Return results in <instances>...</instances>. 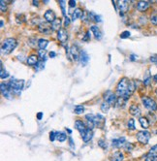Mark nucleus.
I'll use <instances>...</instances> for the list:
<instances>
[{
	"instance_id": "f257e3e1",
	"label": "nucleus",
	"mask_w": 157,
	"mask_h": 161,
	"mask_svg": "<svg viewBox=\"0 0 157 161\" xmlns=\"http://www.w3.org/2000/svg\"><path fill=\"white\" fill-rule=\"evenodd\" d=\"M136 84L134 81L129 80L127 78H122L116 86V94L118 97H122L124 99H128L131 94L135 91L136 89Z\"/></svg>"
},
{
	"instance_id": "f03ea898",
	"label": "nucleus",
	"mask_w": 157,
	"mask_h": 161,
	"mask_svg": "<svg viewBox=\"0 0 157 161\" xmlns=\"http://www.w3.org/2000/svg\"><path fill=\"white\" fill-rule=\"evenodd\" d=\"M18 46V42L14 38L6 39L1 46V54H10Z\"/></svg>"
},
{
	"instance_id": "7ed1b4c3",
	"label": "nucleus",
	"mask_w": 157,
	"mask_h": 161,
	"mask_svg": "<svg viewBox=\"0 0 157 161\" xmlns=\"http://www.w3.org/2000/svg\"><path fill=\"white\" fill-rule=\"evenodd\" d=\"M8 84H9V86L11 88L13 92H15L16 94L20 95V92H22V89L23 88V86H24V81L12 79V80H10V82L8 83Z\"/></svg>"
},
{
	"instance_id": "20e7f679",
	"label": "nucleus",
	"mask_w": 157,
	"mask_h": 161,
	"mask_svg": "<svg viewBox=\"0 0 157 161\" xmlns=\"http://www.w3.org/2000/svg\"><path fill=\"white\" fill-rule=\"evenodd\" d=\"M142 102L143 105L146 108L147 110H150V112H155L157 111V103L154 101L152 98L148 96H143L142 97Z\"/></svg>"
},
{
	"instance_id": "39448f33",
	"label": "nucleus",
	"mask_w": 157,
	"mask_h": 161,
	"mask_svg": "<svg viewBox=\"0 0 157 161\" xmlns=\"http://www.w3.org/2000/svg\"><path fill=\"white\" fill-rule=\"evenodd\" d=\"M150 133L146 130H143V131H139L137 133V140L140 142L141 144L143 145H146L148 143L150 139Z\"/></svg>"
},
{
	"instance_id": "423d86ee",
	"label": "nucleus",
	"mask_w": 157,
	"mask_h": 161,
	"mask_svg": "<svg viewBox=\"0 0 157 161\" xmlns=\"http://www.w3.org/2000/svg\"><path fill=\"white\" fill-rule=\"evenodd\" d=\"M0 88H1V93H2V95H3V96L5 97V98H7V99H12V93H13V91H12L11 88L9 86V84L2 83V84H1V86H0Z\"/></svg>"
},
{
	"instance_id": "0eeeda50",
	"label": "nucleus",
	"mask_w": 157,
	"mask_h": 161,
	"mask_svg": "<svg viewBox=\"0 0 157 161\" xmlns=\"http://www.w3.org/2000/svg\"><path fill=\"white\" fill-rule=\"evenodd\" d=\"M116 93H111V91H108L107 93H105V95H104V98H105L106 102H108L110 105H114V104H116V101H118V97H116Z\"/></svg>"
},
{
	"instance_id": "6e6552de",
	"label": "nucleus",
	"mask_w": 157,
	"mask_h": 161,
	"mask_svg": "<svg viewBox=\"0 0 157 161\" xmlns=\"http://www.w3.org/2000/svg\"><path fill=\"white\" fill-rule=\"evenodd\" d=\"M57 39L62 45H64V43L67 42V40H68V33H67V31H66V29L62 28V29H60L59 31H58V32H57Z\"/></svg>"
},
{
	"instance_id": "1a4fd4ad",
	"label": "nucleus",
	"mask_w": 157,
	"mask_h": 161,
	"mask_svg": "<svg viewBox=\"0 0 157 161\" xmlns=\"http://www.w3.org/2000/svg\"><path fill=\"white\" fill-rule=\"evenodd\" d=\"M39 31L41 33L50 34L52 32V24H49V22H41L39 24Z\"/></svg>"
},
{
	"instance_id": "9d476101",
	"label": "nucleus",
	"mask_w": 157,
	"mask_h": 161,
	"mask_svg": "<svg viewBox=\"0 0 157 161\" xmlns=\"http://www.w3.org/2000/svg\"><path fill=\"white\" fill-rule=\"evenodd\" d=\"M44 18L47 20L48 22H54L55 20V18H56V17H55V14L54 11H52V10H47L46 12H45L44 14Z\"/></svg>"
},
{
	"instance_id": "9b49d317",
	"label": "nucleus",
	"mask_w": 157,
	"mask_h": 161,
	"mask_svg": "<svg viewBox=\"0 0 157 161\" xmlns=\"http://www.w3.org/2000/svg\"><path fill=\"white\" fill-rule=\"evenodd\" d=\"M105 122H106V118H104L103 115H95V118H94L95 126H97V127H99V128H103L104 125H105Z\"/></svg>"
},
{
	"instance_id": "f8f14e48",
	"label": "nucleus",
	"mask_w": 157,
	"mask_h": 161,
	"mask_svg": "<svg viewBox=\"0 0 157 161\" xmlns=\"http://www.w3.org/2000/svg\"><path fill=\"white\" fill-rule=\"evenodd\" d=\"M81 52L82 51H80L78 46H76V45H73V46H72V48L70 49V54L73 56L74 60H79L80 59V54H81Z\"/></svg>"
},
{
	"instance_id": "ddd939ff",
	"label": "nucleus",
	"mask_w": 157,
	"mask_h": 161,
	"mask_svg": "<svg viewBox=\"0 0 157 161\" xmlns=\"http://www.w3.org/2000/svg\"><path fill=\"white\" fill-rule=\"evenodd\" d=\"M75 127H76V129H78L81 134H82L84 132H86L87 129H88V128H87V126L84 124V121L80 120L75 121Z\"/></svg>"
},
{
	"instance_id": "4468645a",
	"label": "nucleus",
	"mask_w": 157,
	"mask_h": 161,
	"mask_svg": "<svg viewBox=\"0 0 157 161\" xmlns=\"http://www.w3.org/2000/svg\"><path fill=\"white\" fill-rule=\"evenodd\" d=\"M118 9L120 10V16H122L125 12H127V10H128L129 2L126 1V0H123V1H118Z\"/></svg>"
},
{
	"instance_id": "2eb2a0df",
	"label": "nucleus",
	"mask_w": 157,
	"mask_h": 161,
	"mask_svg": "<svg viewBox=\"0 0 157 161\" xmlns=\"http://www.w3.org/2000/svg\"><path fill=\"white\" fill-rule=\"evenodd\" d=\"M150 3L148 1H139L137 4V9L140 12H145L150 8Z\"/></svg>"
},
{
	"instance_id": "dca6fc26",
	"label": "nucleus",
	"mask_w": 157,
	"mask_h": 161,
	"mask_svg": "<svg viewBox=\"0 0 157 161\" xmlns=\"http://www.w3.org/2000/svg\"><path fill=\"white\" fill-rule=\"evenodd\" d=\"M79 60H80V62H81V64L82 66H86L89 61V55L87 54L84 51H82L81 54H80V59Z\"/></svg>"
},
{
	"instance_id": "f3484780",
	"label": "nucleus",
	"mask_w": 157,
	"mask_h": 161,
	"mask_svg": "<svg viewBox=\"0 0 157 161\" xmlns=\"http://www.w3.org/2000/svg\"><path fill=\"white\" fill-rule=\"evenodd\" d=\"M81 136L82 137V140H84V143H88L93 137V132L91 129H87L86 132H84L82 134H81Z\"/></svg>"
},
{
	"instance_id": "a211bd4d",
	"label": "nucleus",
	"mask_w": 157,
	"mask_h": 161,
	"mask_svg": "<svg viewBox=\"0 0 157 161\" xmlns=\"http://www.w3.org/2000/svg\"><path fill=\"white\" fill-rule=\"evenodd\" d=\"M90 29H91V31L93 32V35H94L96 40H101V39H102V32H101L100 29L98 28V26L92 25L91 27H90Z\"/></svg>"
},
{
	"instance_id": "6ab92c4d",
	"label": "nucleus",
	"mask_w": 157,
	"mask_h": 161,
	"mask_svg": "<svg viewBox=\"0 0 157 161\" xmlns=\"http://www.w3.org/2000/svg\"><path fill=\"white\" fill-rule=\"evenodd\" d=\"M61 24H62V20L59 18H55V20L54 22L52 23V29L54 30V31H59L61 29Z\"/></svg>"
},
{
	"instance_id": "aec40b11",
	"label": "nucleus",
	"mask_w": 157,
	"mask_h": 161,
	"mask_svg": "<svg viewBox=\"0 0 157 161\" xmlns=\"http://www.w3.org/2000/svg\"><path fill=\"white\" fill-rule=\"evenodd\" d=\"M124 159L123 154L121 151H116L111 154V156L110 157L111 161H122Z\"/></svg>"
},
{
	"instance_id": "412c9836",
	"label": "nucleus",
	"mask_w": 157,
	"mask_h": 161,
	"mask_svg": "<svg viewBox=\"0 0 157 161\" xmlns=\"http://www.w3.org/2000/svg\"><path fill=\"white\" fill-rule=\"evenodd\" d=\"M125 143H126L125 142V138L122 137V138H119V139H114L113 142H111V145L114 147H120L121 146H124Z\"/></svg>"
},
{
	"instance_id": "4be33fe9",
	"label": "nucleus",
	"mask_w": 157,
	"mask_h": 161,
	"mask_svg": "<svg viewBox=\"0 0 157 161\" xmlns=\"http://www.w3.org/2000/svg\"><path fill=\"white\" fill-rule=\"evenodd\" d=\"M129 113L133 115H140L141 110H140L139 106H137V105H131L129 108Z\"/></svg>"
},
{
	"instance_id": "5701e85b",
	"label": "nucleus",
	"mask_w": 157,
	"mask_h": 161,
	"mask_svg": "<svg viewBox=\"0 0 157 161\" xmlns=\"http://www.w3.org/2000/svg\"><path fill=\"white\" fill-rule=\"evenodd\" d=\"M82 15H84L82 10L81 9V8H77V9H75V11H74L73 14H72V20H76L77 18H82Z\"/></svg>"
},
{
	"instance_id": "b1692460",
	"label": "nucleus",
	"mask_w": 157,
	"mask_h": 161,
	"mask_svg": "<svg viewBox=\"0 0 157 161\" xmlns=\"http://www.w3.org/2000/svg\"><path fill=\"white\" fill-rule=\"evenodd\" d=\"M38 56H37L36 54H31L30 56H28L27 58V64L30 65V66H33V65H36L37 63H38Z\"/></svg>"
},
{
	"instance_id": "393cba45",
	"label": "nucleus",
	"mask_w": 157,
	"mask_h": 161,
	"mask_svg": "<svg viewBox=\"0 0 157 161\" xmlns=\"http://www.w3.org/2000/svg\"><path fill=\"white\" fill-rule=\"evenodd\" d=\"M139 122H140V124L143 128L146 129V128L150 127V121H148L147 118H145V117H140L139 118Z\"/></svg>"
},
{
	"instance_id": "a878e982",
	"label": "nucleus",
	"mask_w": 157,
	"mask_h": 161,
	"mask_svg": "<svg viewBox=\"0 0 157 161\" xmlns=\"http://www.w3.org/2000/svg\"><path fill=\"white\" fill-rule=\"evenodd\" d=\"M48 45H49V41H48L47 39H44V38L39 39V41H38V47H39L40 50H46Z\"/></svg>"
},
{
	"instance_id": "bb28decb",
	"label": "nucleus",
	"mask_w": 157,
	"mask_h": 161,
	"mask_svg": "<svg viewBox=\"0 0 157 161\" xmlns=\"http://www.w3.org/2000/svg\"><path fill=\"white\" fill-rule=\"evenodd\" d=\"M66 139H67V136L65 133H63V132H57L56 133V140L58 142L62 143V142L66 141Z\"/></svg>"
},
{
	"instance_id": "cd10ccee",
	"label": "nucleus",
	"mask_w": 157,
	"mask_h": 161,
	"mask_svg": "<svg viewBox=\"0 0 157 161\" xmlns=\"http://www.w3.org/2000/svg\"><path fill=\"white\" fill-rule=\"evenodd\" d=\"M84 112V107L82 106V105H78V106L75 107V109H74V113H77V115H81Z\"/></svg>"
},
{
	"instance_id": "c85d7f7f",
	"label": "nucleus",
	"mask_w": 157,
	"mask_h": 161,
	"mask_svg": "<svg viewBox=\"0 0 157 161\" xmlns=\"http://www.w3.org/2000/svg\"><path fill=\"white\" fill-rule=\"evenodd\" d=\"M147 155H150V156H153V157H157V145L155 146H153L151 149H150V151H148Z\"/></svg>"
},
{
	"instance_id": "c756f323",
	"label": "nucleus",
	"mask_w": 157,
	"mask_h": 161,
	"mask_svg": "<svg viewBox=\"0 0 157 161\" xmlns=\"http://www.w3.org/2000/svg\"><path fill=\"white\" fill-rule=\"evenodd\" d=\"M0 77H1V79H6L9 77V73L7 72V71L4 70L3 68V63L1 62V71H0Z\"/></svg>"
},
{
	"instance_id": "7c9ffc66",
	"label": "nucleus",
	"mask_w": 157,
	"mask_h": 161,
	"mask_svg": "<svg viewBox=\"0 0 157 161\" xmlns=\"http://www.w3.org/2000/svg\"><path fill=\"white\" fill-rule=\"evenodd\" d=\"M150 22L152 24L154 25H157V10L156 11H154L152 14L150 16Z\"/></svg>"
},
{
	"instance_id": "2f4dec72",
	"label": "nucleus",
	"mask_w": 157,
	"mask_h": 161,
	"mask_svg": "<svg viewBox=\"0 0 157 161\" xmlns=\"http://www.w3.org/2000/svg\"><path fill=\"white\" fill-rule=\"evenodd\" d=\"M101 110H102L103 113H108V111L110 110V104L106 101L102 103V105H101Z\"/></svg>"
},
{
	"instance_id": "473e14b6",
	"label": "nucleus",
	"mask_w": 157,
	"mask_h": 161,
	"mask_svg": "<svg viewBox=\"0 0 157 161\" xmlns=\"http://www.w3.org/2000/svg\"><path fill=\"white\" fill-rule=\"evenodd\" d=\"M44 68H45V62L43 61V60H40V61L35 65L36 71H41V70H43Z\"/></svg>"
},
{
	"instance_id": "72a5a7b5",
	"label": "nucleus",
	"mask_w": 157,
	"mask_h": 161,
	"mask_svg": "<svg viewBox=\"0 0 157 161\" xmlns=\"http://www.w3.org/2000/svg\"><path fill=\"white\" fill-rule=\"evenodd\" d=\"M126 99L122 98V97H118V101H116V106L118 107H123L125 104H126Z\"/></svg>"
},
{
	"instance_id": "f704fd0d",
	"label": "nucleus",
	"mask_w": 157,
	"mask_h": 161,
	"mask_svg": "<svg viewBox=\"0 0 157 161\" xmlns=\"http://www.w3.org/2000/svg\"><path fill=\"white\" fill-rule=\"evenodd\" d=\"M123 147H124V149L127 150V151H132L133 149H134V145L131 144V143H128V142H126Z\"/></svg>"
},
{
	"instance_id": "c9c22d12",
	"label": "nucleus",
	"mask_w": 157,
	"mask_h": 161,
	"mask_svg": "<svg viewBox=\"0 0 157 161\" xmlns=\"http://www.w3.org/2000/svg\"><path fill=\"white\" fill-rule=\"evenodd\" d=\"M128 128L130 129V130H135L136 129V126H135V121H134V120H133V118H131V120H129V121H128Z\"/></svg>"
},
{
	"instance_id": "e433bc0d",
	"label": "nucleus",
	"mask_w": 157,
	"mask_h": 161,
	"mask_svg": "<svg viewBox=\"0 0 157 161\" xmlns=\"http://www.w3.org/2000/svg\"><path fill=\"white\" fill-rule=\"evenodd\" d=\"M59 5L61 7V11H62V14L64 17H66V13H65V5H66V2L64 1V0H61V1H59Z\"/></svg>"
},
{
	"instance_id": "4c0bfd02",
	"label": "nucleus",
	"mask_w": 157,
	"mask_h": 161,
	"mask_svg": "<svg viewBox=\"0 0 157 161\" xmlns=\"http://www.w3.org/2000/svg\"><path fill=\"white\" fill-rule=\"evenodd\" d=\"M98 146H99L100 147H102V149H106L108 147L107 143H106V141H104V140H100V141L98 142Z\"/></svg>"
},
{
	"instance_id": "58836bf2",
	"label": "nucleus",
	"mask_w": 157,
	"mask_h": 161,
	"mask_svg": "<svg viewBox=\"0 0 157 161\" xmlns=\"http://www.w3.org/2000/svg\"><path fill=\"white\" fill-rule=\"evenodd\" d=\"M130 35H131V33L129 32V31H123L121 34H120V38L121 39H126L128 38V37H130Z\"/></svg>"
},
{
	"instance_id": "ea45409f",
	"label": "nucleus",
	"mask_w": 157,
	"mask_h": 161,
	"mask_svg": "<svg viewBox=\"0 0 157 161\" xmlns=\"http://www.w3.org/2000/svg\"><path fill=\"white\" fill-rule=\"evenodd\" d=\"M0 8H1V12H6L7 11V5L5 4L3 0L0 1Z\"/></svg>"
},
{
	"instance_id": "a19ab883",
	"label": "nucleus",
	"mask_w": 157,
	"mask_h": 161,
	"mask_svg": "<svg viewBox=\"0 0 157 161\" xmlns=\"http://www.w3.org/2000/svg\"><path fill=\"white\" fill-rule=\"evenodd\" d=\"M45 54H46V50H39L38 51V55L41 59H43L45 57Z\"/></svg>"
},
{
	"instance_id": "79ce46f5",
	"label": "nucleus",
	"mask_w": 157,
	"mask_h": 161,
	"mask_svg": "<svg viewBox=\"0 0 157 161\" xmlns=\"http://www.w3.org/2000/svg\"><path fill=\"white\" fill-rule=\"evenodd\" d=\"M55 139H56V133H55L54 131H52L50 132V140L52 142H54Z\"/></svg>"
},
{
	"instance_id": "37998d69",
	"label": "nucleus",
	"mask_w": 157,
	"mask_h": 161,
	"mask_svg": "<svg viewBox=\"0 0 157 161\" xmlns=\"http://www.w3.org/2000/svg\"><path fill=\"white\" fill-rule=\"evenodd\" d=\"M70 18H69L68 16H66V17H64V25L67 27V26H69V24H70Z\"/></svg>"
},
{
	"instance_id": "c03bdc74",
	"label": "nucleus",
	"mask_w": 157,
	"mask_h": 161,
	"mask_svg": "<svg viewBox=\"0 0 157 161\" xmlns=\"http://www.w3.org/2000/svg\"><path fill=\"white\" fill-rule=\"evenodd\" d=\"M145 161H157V157L150 156V155H146V158Z\"/></svg>"
},
{
	"instance_id": "a18cd8bd",
	"label": "nucleus",
	"mask_w": 157,
	"mask_h": 161,
	"mask_svg": "<svg viewBox=\"0 0 157 161\" xmlns=\"http://www.w3.org/2000/svg\"><path fill=\"white\" fill-rule=\"evenodd\" d=\"M82 40H84V41H88V40H90V33H89V31H87L86 34L84 35V37L82 38Z\"/></svg>"
},
{
	"instance_id": "49530a36",
	"label": "nucleus",
	"mask_w": 157,
	"mask_h": 161,
	"mask_svg": "<svg viewBox=\"0 0 157 161\" xmlns=\"http://www.w3.org/2000/svg\"><path fill=\"white\" fill-rule=\"evenodd\" d=\"M68 4H69V7H70V8H75V6H76V1H74V0H70Z\"/></svg>"
},
{
	"instance_id": "de8ad7c7",
	"label": "nucleus",
	"mask_w": 157,
	"mask_h": 161,
	"mask_svg": "<svg viewBox=\"0 0 157 161\" xmlns=\"http://www.w3.org/2000/svg\"><path fill=\"white\" fill-rule=\"evenodd\" d=\"M150 60L152 63H157V55H152L150 58Z\"/></svg>"
},
{
	"instance_id": "09e8293b",
	"label": "nucleus",
	"mask_w": 157,
	"mask_h": 161,
	"mask_svg": "<svg viewBox=\"0 0 157 161\" xmlns=\"http://www.w3.org/2000/svg\"><path fill=\"white\" fill-rule=\"evenodd\" d=\"M150 78L147 77V78L145 79V82H143V83H145V86H148V84H150Z\"/></svg>"
},
{
	"instance_id": "8fccbe9b",
	"label": "nucleus",
	"mask_w": 157,
	"mask_h": 161,
	"mask_svg": "<svg viewBox=\"0 0 157 161\" xmlns=\"http://www.w3.org/2000/svg\"><path fill=\"white\" fill-rule=\"evenodd\" d=\"M42 117H43V113H37V118H38V120H41Z\"/></svg>"
},
{
	"instance_id": "3c124183",
	"label": "nucleus",
	"mask_w": 157,
	"mask_h": 161,
	"mask_svg": "<svg viewBox=\"0 0 157 161\" xmlns=\"http://www.w3.org/2000/svg\"><path fill=\"white\" fill-rule=\"evenodd\" d=\"M49 54H50V57H52V58H54V57H55V52H50Z\"/></svg>"
},
{
	"instance_id": "603ef678",
	"label": "nucleus",
	"mask_w": 157,
	"mask_h": 161,
	"mask_svg": "<svg viewBox=\"0 0 157 161\" xmlns=\"http://www.w3.org/2000/svg\"><path fill=\"white\" fill-rule=\"evenodd\" d=\"M32 4L34 5V6H39V2L36 1V0H34V1L32 2Z\"/></svg>"
},
{
	"instance_id": "864d4df0",
	"label": "nucleus",
	"mask_w": 157,
	"mask_h": 161,
	"mask_svg": "<svg viewBox=\"0 0 157 161\" xmlns=\"http://www.w3.org/2000/svg\"><path fill=\"white\" fill-rule=\"evenodd\" d=\"M152 79H153V81L155 82V83H157V74H156V75H154V76H153V78H152Z\"/></svg>"
},
{
	"instance_id": "5fc2aeb1",
	"label": "nucleus",
	"mask_w": 157,
	"mask_h": 161,
	"mask_svg": "<svg viewBox=\"0 0 157 161\" xmlns=\"http://www.w3.org/2000/svg\"><path fill=\"white\" fill-rule=\"evenodd\" d=\"M3 25H4V22H3V20H1V24H0V26H1V27H3Z\"/></svg>"
},
{
	"instance_id": "6e6d98bb",
	"label": "nucleus",
	"mask_w": 157,
	"mask_h": 161,
	"mask_svg": "<svg viewBox=\"0 0 157 161\" xmlns=\"http://www.w3.org/2000/svg\"><path fill=\"white\" fill-rule=\"evenodd\" d=\"M130 59H131V60H134V59H135L134 55H131V57H130Z\"/></svg>"
},
{
	"instance_id": "4d7b16f0",
	"label": "nucleus",
	"mask_w": 157,
	"mask_h": 161,
	"mask_svg": "<svg viewBox=\"0 0 157 161\" xmlns=\"http://www.w3.org/2000/svg\"><path fill=\"white\" fill-rule=\"evenodd\" d=\"M155 93H156V94H157V88H156V89H155Z\"/></svg>"
}]
</instances>
